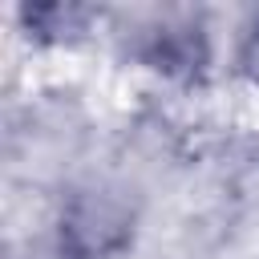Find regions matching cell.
I'll list each match as a JSON object with an SVG mask.
<instances>
[{"label": "cell", "mask_w": 259, "mask_h": 259, "mask_svg": "<svg viewBox=\"0 0 259 259\" xmlns=\"http://www.w3.org/2000/svg\"><path fill=\"white\" fill-rule=\"evenodd\" d=\"M57 231L65 259H117L134 239V214L109 190H77Z\"/></svg>", "instance_id": "cell-1"}, {"label": "cell", "mask_w": 259, "mask_h": 259, "mask_svg": "<svg viewBox=\"0 0 259 259\" xmlns=\"http://www.w3.org/2000/svg\"><path fill=\"white\" fill-rule=\"evenodd\" d=\"M138 57L170 81H198L210 65V36L198 16L170 12V16H158L142 32Z\"/></svg>", "instance_id": "cell-2"}, {"label": "cell", "mask_w": 259, "mask_h": 259, "mask_svg": "<svg viewBox=\"0 0 259 259\" xmlns=\"http://www.w3.org/2000/svg\"><path fill=\"white\" fill-rule=\"evenodd\" d=\"M20 16H24V28H28L36 40H49V45H73V40H81V36L93 28V20H97L93 8H85V4H61V0H53V4H32V8H24Z\"/></svg>", "instance_id": "cell-3"}, {"label": "cell", "mask_w": 259, "mask_h": 259, "mask_svg": "<svg viewBox=\"0 0 259 259\" xmlns=\"http://www.w3.org/2000/svg\"><path fill=\"white\" fill-rule=\"evenodd\" d=\"M235 65H239V73H243L247 81H255V85H259V12L251 16V24H247V28H243V36H239Z\"/></svg>", "instance_id": "cell-4"}]
</instances>
